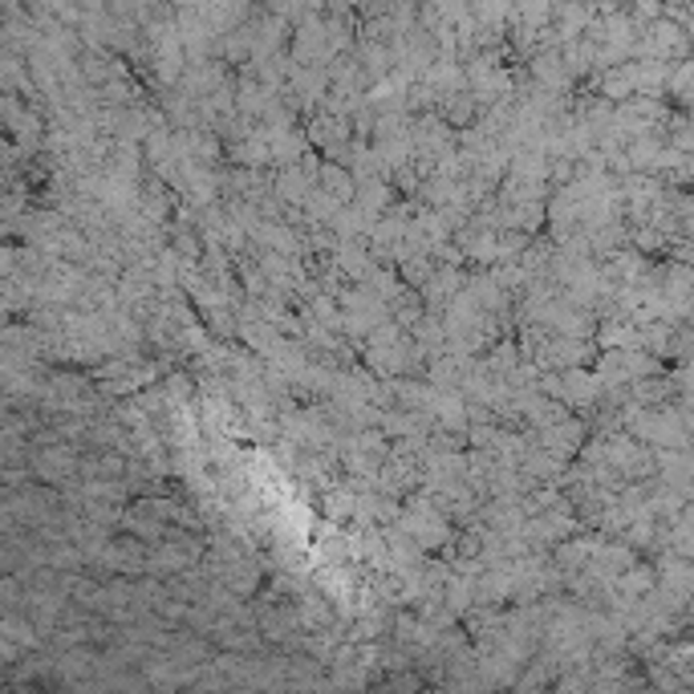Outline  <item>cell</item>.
I'll use <instances>...</instances> for the list:
<instances>
[{"label":"cell","mask_w":694,"mask_h":694,"mask_svg":"<svg viewBox=\"0 0 694 694\" xmlns=\"http://www.w3.org/2000/svg\"><path fill=\"white\" fill-rule=\"evenodd\" d=\"M666 90H671L674 98H686V102H694V61H683V66H674L671 81H666Z\"/></svg>","instance_id":"cell-1"},{"label":"cell","mask_w":694,"mask_h":694,"mask_svg":"<svg viewBox=\"0 0 694 694\" xmlns=\"http://www.w3.org/2000/svg\"><path fill=\"white\" fill-rule=\"evenodd\" d=\"M354 4H366V0H354Z\"/></svg>","instance_id":"cell-2"}]
</instances>
